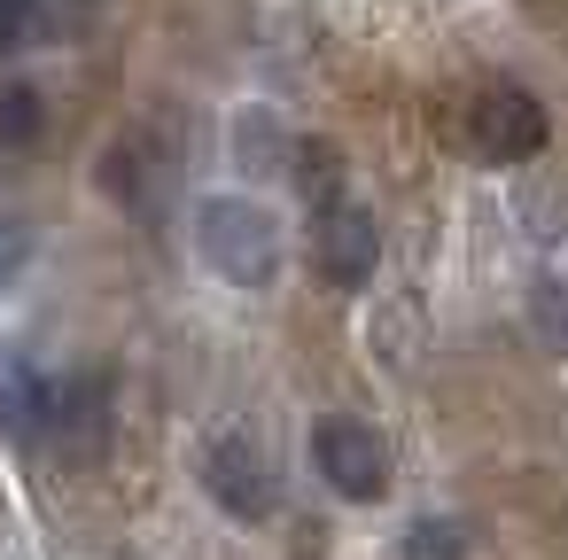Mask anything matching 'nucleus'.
Instances as JSON below:
<instances>
[{
    "label": "nucleus",
    "instance_id": "f257e3e1",
    "mask_svg": "<svg viewBox=\"0 0 568 560\" xmlns=\"http://www.w3.org/2000/svg\"><path fill=\"white\" fill-rule=\"evenodd\" d=\"M195 250L219 281L265 288L281 273V218L250 195H211V203H195Z\"/></svg>",
    "mask_w": 568,
    "mask_h": 560
},
{
    "label": "nucleus",
    "instance_id": "f03ea898",
    "mask_svg": "<svg viewBox=\"0 0 568 560\" xmlns=\"http://www.w3.org/2000/svg\"><path fill=\"white\" fill-rule=\"evenodd\" d=\"M203 490H211L234 521H273V506H281V467H273V451H265L250 428H219V436L203 444Z\"/></svg>",
    "mask_w": 568,
    "mask_h": 560
},
{
    "label": "nucleus",
    "instance_id": "7ed1b4c3",
    "mask_svg": "<svg viewBox=\"0 0 568 560\" xmlns=\"http://www.w3.org/2000/svg\"><path fill=\"white\" fill-rule=\"evenodd\" d=\"M312 459H320V475L335 482V498L374 506V498L389 490V444H382L366 420H351V413H327V420L312 428Z\"/></svg>",
    "mask_w": 568,
    "mask_h": 560
},
{
    "label": "nucleus",
    "instance_id": "20e7f679",
    "mask_svg": "<svg viewBox=\"0 0 568 560\" xmlns=\"http://www.w3.org/2000/svg\"><path fill=\"white\" fill-rule=\"evenodd\" d=\"M467 133L490 164H529L545 141H552V118L529 86H483L475 110H467Z\"/></svg>",
    "mask_w": 568,
    "mask_h": 560
},
{
    "label": "nucleus",
    "instance_id": "39448f33",
    "mask_svg": "<svg viewBox=\"0 0 568 560\" xmlns=\"http://www.w3.org/2000/svg\"><path fill=\"white\" fill-rule=\"evenodd\" d=\"M40 444L63 459H94L110 444V374H55V405H48Z\"/></svg>",
    "mask_w": 568,
    "mask_h": 560
},
{
    "label": "nucleus",
    "instance_id": "423d86ee",
    "mask_svg": "<svg viewBox=\"0 0 568 560\" xmlns=\"http://www.w3.org/2000/svg\"><path fill=\"white\" fill-rule=\"evenodd\" d=\"M312 257H320V273H327L335 288H366L374 265H382V226H374V211H358V203L320 211V226H312Z\"/></svg>",
    "mask_w": 568,
    "mask_h": 560
},
{
    "label": "nucleus",
    "instance_id": "0eeeda50",
    "mask_svg": "<svg viewBox=\"0 0 568 560\" xmlns=\"http://www.w3.org/2000/svg\"><path fill=\"white\" fill-rule=\"evenodd\" d=\"M102 195L125 203V211H149V203L164 195V149H156L149 133L110 141V149H102Z\"/></svg>",
    "mask_w": 568,
    "mask_h": 560
},
{
    "label": "nucleus",
    "instance_id": "6e6552de",
    "mask_svg": "<svg viewBox=\"0 0 568 560\" xmlns=\"http://www.w3.org/2000/svg\"><path fill=\"white\" fill-rule=\"evenodd\" d=\"M94 24V0H9V48L24 55V48H63V40H79Z\"/></svg>",
    "mask_w": 568,
    "mask_h": 560
},
{
    "label": "nucleus",
    "instance_id": "1a4fd4ad",
    "mask_svg": "<svg viewBox=\"0 0 568 560\" xmlns=\"http://www.w3.org/2000/svg\"><path fill=\"white\" fill-rule=\"evenodd\" d=\"M234 164H242L250 180H281V172H296V141H288V125H281L273 110H242V118H234Z\"/></svg>",
    "mask_w": 568,
    "mask_h": 560
},
{
    "label": "nucleus",
    "instance_id": "9d476101",
    "mask_svg": "<svg viewBox=\"0 0 568 560\" xmlns=\"http://www.w3.org/2000/svg\"><path fill=\"white\" fill-rule=\"evenodd\" d=\"M296 195L312 203V211H335L343 203V149L335 141H296Z\"/></svg>",
    "mask_w": 568,
    "mask_h": 560
},
{
    "label": "nucleus",
    "instance_id": "9b49d317",
    "mask_svg": "<svg viewBox=\"0 0 568 560\" xmlns=\"http://www.w3.org/2000/svg\"><path fill=\"white\" fill-rule=\"evenodd\" d=\"M467 521L459 513H420L405 537H397V560H467Z\"/></svg>",
    "mask_w": 568,
    "mask_h": 560
},
{
    "label": "nucleus",
    "instance_id": "f8f14e48",
    "mask_svg": "<svg viewBox=\"0 0 568 560\" xmlns=\"http://www.w3.org/2000/svg\"><path fill=\"white\" fill-rule=\"evenodd\" d=\"M0 141H9V149H32L40 141V86H9V94H0Z\"/></svg>",
    "mask_w": 568,
    "mask_h": 560
}]
</instances>
